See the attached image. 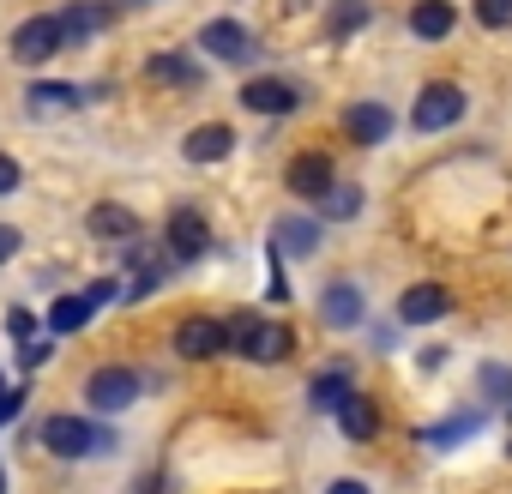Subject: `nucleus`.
I'll list each match as a JSON object with an SVG mask.
<instances>
[{"mask_svg":"<svg viewBox=\"0 0 512 494\" xmlns=\"http://www.w3.org/2000/svg\"><path fill=\"white\" fill-rule=\"evenodd\" d=\"M278 247L284 254H320V223L314 217H278Z\"/></svg>","mask_w":512,"mask_h":494,"instance_id":"obj_21","label":"nucleus"},{"mask_svg":"<svg viewBox=\"0 0 512 494\" xmlns=\"http://www.w3.org/2000/svg\"><path fill=\"white\" fill-rule=\"evenodd\" d=\"M344 398H350V374H338V368L332 374H314V386H308V404L314 410H338Z\"/></svg>","mask_w":512,"mask_h":494,"instance_id":"obj_24","label":"nucleus"},{"mask_svg":"<svg viewBox=\"0 0 512 494\" xmlns=\"http://www.w3.org/2000/svg\"><path fill=\"white\" fill-rule=\"evenodd\" d=\"M338 428H344L350 440H374V434H380V404L362 398V392H350V398L338 404Z\"/></svg>","mask_w":512,"mask_h":494,"instance_id":"obj_19","label":"nucleus"},{"mask_svg":"<svg viewBox=\"0 0 512 494\" xmlns=\"http://www.w3.org/2000/svg\"><path fill=\"white\" fill-rule=\"evenodd\" d=\"M181 151H187V163H223L235 151V127L229 121H205V127H193L181 139Z\"/></svg>","mask_w":512,"mask_h":494,"instance_id":"obj_12","label":"nucleus"},{"mask_svg":"<svg viewBox=\"0 0 512 494\" xmlns=\"http://www.w3.org/2000/svg\"><path fill=\"white\" fill-rule=\"evenodd\" d=\"M326 494H368V482H356V476H338V482H332Z\"/></svg>","mask_w":512,"mask_h":494,"instance_id":"obj_34","label":"nucleus"},{"mask_svg":"<svg viewBox=\"0 0 512 494\" xmlns=\"http://www.w3.org/2000/svg\"><path fill=\"white\" fill-rule=\"evenodd\" d=\"M55 49H67V37H61V19H55V13L25 19V25L13 31V61H25V67H43Z\"/></svg>","mask_w":512,"mask_h":494,"instance_id":"obj_5","label":"nucleus"},{"mask_svg":"<svg viewBox=\"0 0 512 494\" xmlns=\"http://www.w3.org/2000/svg\"><path fill=\"white\" fill-rule=\"evenodd\" d=\"M109 296H115V284H91L85 296H61V302L49 308V332H55V338L79 332V326H85V320H91V314H97V308L109 302Z\"/></svg>","mask_w":512,"mask_h":494,"instance_id":"obj_8","label":"nucleus"},{"mask_svg":"<svg viewBox=\"0 0 512 494\" xmlns=\"http://www.w3.org/2000/svg\"><path fill=\"white\" fill-rule=\"evenodd\" d=\"M476 25H488V31H512V0H476Z\"/></svg>","mask_w":512,"mask_h":494,"instance_id":"obj_27","label":"nucleus"},{"mask_svg":"<svg viewBox=\"0 0 512 494\" xmlns=\"http://www.w3.org/2000/svg\"><path fill=\"white\" fill-rule=\"evenodd\" d=\"M241 103L253 115H290V109H302V91L290 79H253V85H241Z\"/></svg>","mask_w":512,"mask_h":494,"instance_id":"obj_9","label":"nucleus"},{"mask_svg":"<svg viewBox=\"0 0 512 494\" xmlns=\"http://www.w3.org/2000/svg\"><path fill=\"white\" fill-rule=\"evenodd\" d=\"M85 398H91V410L115 416V410H127V404L139 398V374H133V368H97V374L85 380Z\"/></svg>","mask_w":512,"mask_h":494,"instance_id":"obj_7","label":"nucleus"},{"mask_svg":"<svg viewBox=\"0 0 512 494\" xmlns=\"http://www.w3.org/2000/svg\"><path fill=\"white\" fill-rule=\"evenodd\" d=\"M55 19H61V37L67 43H85V37H97L109 25V7H103V0H73V7L55 13Z\"/></svg>","mask_w":512,"mask_h":494,"instance_id":"obj_18","label":"nucleus"},{"mask_svg":"<svg viewBox=\"0 0 512 494\" xmlns=\"http://www.w3.org/2000/svg\"><path fill=\"white\" fill-rule=\"evenodd\" d=\"M0 193H19V163L0 151Z\"/></svg>","mask_w":512,"mask_h":494,"instance_id":"obj_31","label":"nucleus"},{"mask_svg":"<svg viewBox=\"0 0 512 494\" xmlns=\"http://www.w3.org/2000/svg\"><path fill=\"white\" fill-rule=\"evenodd\" d=\"M356 211H362V187L332 181V187L320 193V217H356Z\"/></svg>","mask_w":512,"mask_h":494,"instance_id":"obj_26","label":"nucleus"},{"mask_svg":"<svg viewBox=\"0 0 512 494\" xmlns=\"http://www.w3.org/2000/svg\"><path fill=\"white\" fill-rule=\"evenodd\" d=\"M199 49H205L211 61H223V67H247L253 55H260V43H253L247 25H235V19H211V25L199 31Z\"/></svg>","mask_w":512,"mask_h":494,"instance_id":"obj_4","label":"nucleus"},{"mask_svg":"<svg viewBox=\"0 0 512 494\" xmlns=\"http://www.w3.org/2000/svg\"><path fill=\"white\" fill-rule=\"evenodd\" d=\"M37 115H67V109H79L85 103V91L79 85H55V79H43V85H31V97H25Z\"/></svg>","mask_w":512,"mask_h":494,"instance_id":"obj_20","label":"nucleus"},{"mask_svg":"<svg viewBox=\"0 0 512 494\" xmlns=\"http://www.w3.org/2000/svg\"><path fill=\"white\" fill-rule=\"evenodd\" d=\"M284 187L302 193V199H320V193L332 187V157H326V151H302V157H290Z\"/></svg>","mask_w":512,"mask_h":494,"instance_id":"obj_11","label":"nucleus"},{"mask_svg":"<svg viewBox=\"0 0 512 494\" xmlns=\"http://www.w3.org/2000/svg\"><path fill=\"white\" fill-rule=\"evenodd\" d=\"M374 19V7H368V0H338V7H332V19H326V37L332 43H344L350 31H362Z\"/></svg>","mask_w":512,"mask_h":494,"instance_id":"obj_23","label":"nucleus"},{"mask_svg":"<svg viewBox=\"0 0 512 494\" xmlns=\"http://www.w3.org/2000/svg\"><path fill=\"white\" fill-rule=\"evenodd\" d=\"M223 338H229V350L247 356V362H284V356L296 350L290 326H284V320H266V314H235V320L223 326Z\"/></svg>","mask_w":512,"mask_h":494,"instance_id":"obj_1","label":"nucleus"},{"mask_svg":"<svg viewBox=\"0 0 512 494\" xmlns=\"http://www.w3.org/2000/svg\"><path fill=\"white\" fill-rule=\"evenodd\" d=\"M344 133H350L356 145H386L392 109H386V103H350V109H344Z\"/></svg>","mask_w":512,"mask_h":494,"instance_id":"obj_13","label":"nucleus"},{"mask_svg":"<svg viewBox=\"0 0 512 494\" xmlns=\"http://www.w3.org/2000/svg\"><path fill=\"white\" fill-rule=\"evenodd\" d=\"M452 121H464V91L452 79H434L428 91H416V109H410V127L416 133H440Z\"/></svg>","mask_w":512,"mask_h":494,"instance_id":"obj_3","label":"nucleus"},{"mask_svg":"<svg viewBox=\"0 0 512 494\" xmlns=\"http://www.w3.org/2000/svg\"><path fill=\"white\" fill-rule=\"evenodd\" d=\"M428 446H458V440H470L476 434V410H464V416H446V422H434V428H416Z\"/></svg>","mask_w":512,"mask_h":494,"instance_id":"obj_25","label":"nucleus"},{"mask_svg":"<svg viewBox=\"0 0 512 494\" xmlns=\"http://www.w3.org/2000/svg\"><path fill=\"white\" fill-rule=\"evenodd\" d=\"M223 350H229L223 320L193 314V320H181V326H175V356H181V362H211V356H223Z\"/></svg>","mask_w":512,"mask_h":494,"instance_id":"obj_6","label":"nucleus"},{"mask_svg":"<svg viewBox=\"0 0 512 494\" xmlns=\"http://www.w3.org/2000/svg\"><path fill=\"white\" fill-rule=\"evenodd\" d=\"M205 247H211V229H205V217H199L193 205L169 211V254H175V260H199Z\"/></svg>","mask_w":512,"mask_h":494,"instance_id":"obj_10","label":"nucleus"},{"mask_svg":"<svg viewBox=\"0 0 512 494\" xmlns=\"http://www.w3.org/2000/svg\"><path fill=\"white\" fill-rule=\"evenodd\" d=\"M145 73H151V79H163V85L199 91V61H187V55H151V61H145Z\"/></svg>","mask_w":512,"mask_h":494,"instance_id":"obj_22","label":"nucleus"},{"mask_svg":"<svg viewBox=\"0 0 512 494\" xmlns=\"http://www.w3.org/2000/svg\"><path fill=\"white\" fill-rule=\"evenodd\" d=\"M7 326H13V338H19V344H31V332H37V320H31L25 308H13V314H7Z\"/></svg>","mask_w":512,"mask_h":494,"instance_id":"obj_30","label":"nucleus"},{"mask_svg":"<svg viewBox=\"0 0 512 494\" xmlns=\"http://www.w3.org/2000/svg\"><path fill=\"white\" fill-rule=\"evenodd\" d=\"M13 254H19V229L0 223V260H13Z\"/></svg>","mask_w":512,"mask_h":494,"instance_id":"obj_32","label":"nucleus"},{"mask_svg":"<svg viewBox=\"0 0 512 494\" xmlns=\"http://www.w3.org/2000/svg\"><path fill=\"white\" fill-rule=\"evenodd\" d=\"M19 362H25V368H43V362H49V344H25V356H19Z\"/></svg>","mask_w":512,"mask_h":494,"instance_id":"obj_33","label":"nucleus"},{"mask_svg":"<svg viewBox=\"0 0 512 494\" xmlns=\"http://www.w3.org/2000/svg\"><path fill=\"white\" fill-rule=\"evenodd\" d=\"M452 25H458V7H452V0H416V7H410V31H416L422 43L452 37Z\"/></svg>","mask_w":512,"mask_h":494,"instance_id":"obj_15","label":"nucleus"},{"mask_svg":"<svg viewBox=\"0 0 512 494\" xmlns=\"http://www.w3.org/2000/svg\"><path fill=\"white\" fill-rule=\"evenodd\" d=\"M362 314H368V308H362V290H356V284H332V290L320 296V320L338 326V332L362 326Z\"/></svg>","mask_w":512,"mask_h":494,"instance_id":"obj_16","label":"nucleus"},{"mask_svg":"<svg viewBox=\"0 0 512 494\" xmlns=\"http://www.w3.org/2000/svg\"><path fill=\"white\" fill-rule=\"evenodd\" d=\"M19 404H25V386H7V380H0V428L19 416Z\"/></svg>","mask_w":512,"mask_h":494,"instance_id":"obj_28","label":"nucleus"},{"mask_svg":"<svg viewBox=\"0 0 512 494\" xmlns=\"http://www.w3.org/2000/svg\"><path fill=\"white\" fill-rule=\"evenodd\" d=\"M452 308V296L440 290V284H410L404 296H398V314L410 320V326H428V320H440Z\"/></svg>","mask_w":512,"mask_h":494,"instance_id":"obj_17","label":"nucleus"},{"mask_svg":"<svg viewBox=\"0 0 512 494\" xmlns=\"http://www.w3.org/2000/svg\"><path fill=\"white\" fill-rule=\"evenodd\" d=\"M0 494H7V476H0Z\"/></svg>","mask_w":512,"mask_h":494,"instance_id":"obj_35","label":"nucleus"},{"mask_svg":"<svg viewBox=\"0 0 512 494\" xmlns=\"http://www.w3.org/2000/svg\"><path fill=\"white\" fill-rule=\"evenodd\" d=\"M157 284H163V266H145V272H139V278L127 284V302H139V296H151Z\"/></svg>","mask_w":512,"mask_h":494,"instance_id":"obj_29","label":"nucleus"},{"mask_svg":"<svg viewBox=\"0 0 512 494\" xmlns=\"http://www.w3.org/2000/svg\"><path fill=\"white\" fill-rule=\"evenodd\" d=\"M85 229H91L97 241H133V235H139V211H133V205H115V199H103V205H91Z\"/></svg>","mask_w":512,"mask_h":494,"instance_id":"obj_14","label":"nucleus"},{"mask_svg":"<svg viewBox=\"0 0 512 494\" xmlns=\"http://www.w3.org/2000/svg\"><path fill=\"white\" fill-rule=\"evenodd\" d=\"M43 446L55 458H91V452L109 446V428H97L91 416H49L43 422Z\"/></svg>","mask_w":512,"mask_h":494,"instance_id":"obj_2","label":"nucleus"}]
</instances>
